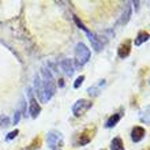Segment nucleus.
Listing matches in <instances>:
<instances>
[{
  "instance_id": "3",
  "label": "nucleus",
  "mask_w": 150,
  "mask_h": 150,
  "mask_svg": "<svg viewBox=\"0 0 150 150\" xmlns=\"http://www.w3.org/2000/svg\"><path fill=\"white\" fill-rule=\"evenodd\" d=\"M47 143L51 150H60L64 145L63 134L57 130H51L47 134Z\"/></svg>"
},
{
  "instance_id": "6",
  "label": "nucleus",
  "mask_w": 150,
  "mask_h": 150,
  "mask_svg": "<svg viewBox=\"0 0 150 150\" xmlns=\"http://www.w3.org/2000/svg\"><path fill=\"white\" fill-rule=\"evenodd\" d=\"M28 94H29V113L32 116L33 119H36L40 113H41V105L37 103V100L33 97L32 94V90L29 89L28 90Z\"/></svg>"
},
{
  "instance_id": "14",
  "label": "nucleus",
  "mask_w": 150,
  "mask_h": 150,
  "mask_svg": "<svg viewBox=\"0 0 150 150\" xmlns=\"http://www.w3.org/2000/svg\"><path fill=\"white\" fill-rule=\"evenodd\" d=\"M149 40V33L147 32H139L138 33V36L135 37V40H134V44H135V47H141L145 41H147Z\"/></svg>"
},
{
  "instance_id": "15",
  "label": "nucleus",
  "mask_w": 150,
  "mask_h": 150,
  "mask_svg": "<svg viewBox=\"0 0 150 150\" xmlns=\"http://www.w3.org/2000/svg\"><path fill=\"white\" fill-rule=\"evenodd\" d=\"M111 150H126L124 149V145H123L122 138L116 137V138L112 139L111 141Z\"/></svg>"
},
{
  "instance_id": "8",
  "label": "nucleus",
  "mask_w": 150,
  "mask_h": 150,
  "mask_svg": "<svg viewBox=\"0 0 150 150\" xmlns=\"http://www.w3.org/2000/svg\"><path fill=\"white\" fill-rule=\"evenodd\" d=\"M87 38L90 40L91 47H93V49H94L96 52H100L104 48V45H105V41H104L101 37H98L97 34H94V33H91V32L87 34Z\"/></svg>"
},
{
  "instance_id": "18",
  "label": "nucleus",
  "mask_w": 150,
  "mask_h": 150,
  "mask_svg": "<svg viewBox=\"0 0 150 150\" xmlns=\"http://www.w3.org/2000/svg\"><path fill=\"white\" fill-rule=\"evenodd\" d=\"M10 124H11V122H10V117H8V116H0V127H4V128H6V127H8L10 126Z\"/></svg>"
},
{
  "instance_id": "11",
  "label": "nucleus",
  "mask_w": 150,
  "mask_h": 150,
  "mask_svg": "<svg viewBox=\"0 0 150 150\" xmlns=\"http://www.w3.org/2000/svg\"><path fill=\"white\" fill-rule=\"evenodd\" d=\"M131 14H132V11H131V3H126V6H124V11H123L122 16H120V19L117 21V26H124V25L128 23V21H130L131 18Z\"/></svg>"
},
{
  "instance_id": "16",
  "label": "nucleus",
  "mask_w": 150,
  "mask_h": 150,
  "mask_svg": "<svg viewBox=\"0 0 150 150\" xmlns=\"http://www.w3.org/2000/svg\"><path fill=\"white\" fill-rule=\"evenodd\" d=\"M40 146H41V139L34 138V141H33V142L30 143L25 150H36V149H40Z\"/></svg>"
},
{
  "instance_id": "20",
  "label": "nucleus",
  "mask_w": 150,
  "mask_h": 150,
  "mask_svg": "<svg viewBox=\"0 0 150 150\" xmlns=\"http://www.w3.org/2000/svg\"><path fill=\"white\" fill-rule=\"evenodd\" d=\"M18 134H19V130H14V131H11V132H8L7 134V137H6V141H12V139H15L16 137H18Z\"/></svg>"
},
{
  "instance_id": "21",
  "label": "nucleus",
  "mask_w": 150,
  "mask_h": 150,
  "mask_svg": "<svg viewBox=\"0 0 150 150\" xmlns=\"http://www.w3.org/2000/svg\"><path fill=\"white\" fill-rule=\"evenodd\" d=\"M83 81H85V75H81V76H78V78H76V81L74 82V89H79V87L82 86Z\"/></svg>"
},
{
  "instance_id": "19",
  "label": "nucleus",
  "mask_w": 150,
  "mask_h": 150,
  "mask_svg": "<svg viewBox=\"0 0 150 150\" xmlns=\"http://www.w3.org/2000/svg\"><path fill=\"white\" fill-rule=\"evenodd\" d=\"M142 116H141V120H142L143 123H146V124H149V105H147L146 108H145V111L142 112Z\"/></svg>"
},
{
  "instance_id": "5",
  "label": "nucleus",
  "mask_w": 150,
  "mask_h": 150,
  "mask_svg": "<svg viewBox=\"0 0 150 150\" xmlns=\"http://www.w3.org/2000/svg\"><path fill=\"white\" fill-rule=\"evenodd\" d=\"M94 134H96V127H93V128L89 127V128H86V130H83L82 132L78 135L76 145H78V146H85V145H87V143L93 139Z\"/></svg>"
},
{
  "instance_id": "9",
  "label": "nucleus",
  "mask_w": 150,
  "mask_h": 150,
  "mask_svg": "<svg viewBox=\"0 0 150 150\" xmlns=\"http://www.w3.org/2000/svg\"><path fill=\"white\" fill-rule=\"evenodd\" d=\"M131 53V41L130 40H126L124 42H122L117 48V56L120 59H126L128 57Z\"/></svg>"
},
{
  "instance_id": "2",
  "label": "nucleus",
  "mask_w": 150,
  "mask_h": 150,
  "mask_svg": "<svg viewBox=\"0 0 150 150\" xmlns=\"http://www.w3.org/2000/svg\"><path fill=\"white\" fill-rule=\"evenodd\" d=\"M90 59V49L83 42H78L75 47V67H82Z\"/></svg>"
},
{
  "instance_id": "12",
  "label": "nucleus",
  "mask_w": 150,
  "mask_h": 150,
  "mask_svg": "<svg viewBox=\"0 0 150 150\" xmlns=\"http://www.w3.org/2000/svg\"><path fill=\"white\" fill-rule=\"evenodd\" d=\"M145 135H146V131H145V128L141 126L134 127L132 131H131V139H132V142H135V143L141 142V141L145 138Z\"/></svg>"
},
{
  "instance_id": "1",
  "label": "nucleus",
  "mask_w": 150,
  "mask_h": 150,
  "mask_svg": "<svg viewBox=\"0 0 150 150\" xmlns=\"http://www.w3.org/2000/svg\"><path fill=\"white\" fill-rule=\"evenodd\" d=\"M34 90L41 103H48L56 93V83L51 70L42 67L40 74L34 75Z\"/></svg>"
},
{
  "instance_id": "22",
  "label": "nucleus",
  "mask_w": 150,
  "mask_h": 150,
  "mask_svg": "<svg viewBox=\"0 0 150 150\" xmlns=\"http://www.w3.org/2000/svg\"><path fill=\"white\" fill-rule=\"evenodd\" d=\"M100 150H105V149H100Z\"/></svg>"
},
{
  "instance_id": "4",
  "label": "nucleus",
  "mask_w": 150,
  "mask_h": 150,
  "mask_svg": "<svg viewBox=\"0 0 150 150\" xmlns=\"http://www.w3.org/2000/svg\"><path fill=\"white\" fill-rule=\"evenodd\" d=\"M91 107H93V103H91L90 100L81 98L72 105V113H74L75 117H79V116H82V115L86 113Z\"/></svg>"
},
{
  "instance_id": "7",
  "label": "nucleus",
  "mask_w": 150,
  "mask_h": 150,
  "mask_svg": "<svg viewBox=\"0 0 150 150\" xmlns=\"http://www.w3.org/2000/svg\"><path fill=\"white\" fill-rule=\"evenodd\" d=\"M59 66H60V68L63 70L64 74L67 75V76H70V78H71L72 75H74V72H75V64H74V62H72L71 59L60 60Z\"/></svg>"
},
{
  "instance_id": "17",
  "label": "nucleus",
  "mask_w": 150,
  "mask_h": 150,
  "mask_svg": "<svg viewBox=\"0 0 150 150\" xmlns=\"http://www.w3.org/2000/svg\"><path fill=\"white\" fill-rule=\"evenodd\" d=\"M74 21H75V23H76V26H78V28L81 29V30H83V32L86 33V34H89V33H90V30H89V29H87L86 26L83 25V22H82L81 19H79L78 16H74Z\"/></svg>"
},
{
  "instance_id": "10",
  "label": "nucleus",
  "mask_w": 150,
  "mask_h": 150,
  "mask_svg": "<svg viewBox=\"0 0 150 150\" xmlns=\"http://www.w3.org/2000/svg\"><path fill=\"white\" fill-rule=\"evenodd\" d=\"M105 79H100L97 83H94V85H91L89 89H87V93H89V96H91V97H97V96H100V93L103 91L104 86H105Z\"/></svg>"
},
{
  "instance_id": "13",
  "label": "nucleus",
  "mask_w": 150,
  "mask_h": 150,
  "mask_svg": "<svg viewBox=\"0 0 150 150\" xmlns=\"http://www.w3.org/2000/svg\"><path fill=\"white\" fill-rule=\"evenodd\" d=\"M122 116H123V109L120 112H117V113H113V115H112L111 117H109L107 122H105V127H107V128H113V127L116 126L119 122H120Z\"/></svg>"
}]
</instances>
